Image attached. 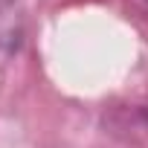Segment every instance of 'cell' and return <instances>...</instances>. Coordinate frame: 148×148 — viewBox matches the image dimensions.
I'll use <instances>...</instances> for the list:
<instances>
[]
</instances>
